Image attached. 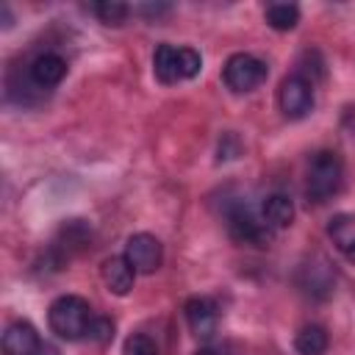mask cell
<instances>
[{
  "instance_id": "1",
  "label": "cell",
  "mask_w": 355,
  "mask_h": 355,
  "mask_svg": "<svg viewBox=\"0 0 355 355\" xmlns=\"http://www.w3.org/2000/svg\"><path fill=\"white\" fill-rule=\"evenodd\" d=\"M92 319H94L92 305H89L83 297H78V294H64V297L53 300V302H50V311H47L50 330H53L58 338H64V341L86 338Z\"/></svg>"
},
{
  "instance_id": "2",
  "label": "cell",
  "mask_w": 355,
  "mask_h": 355,
  "mask_svg": "<svg viewBox=\"0 0 355 355\" xmlns=\"http://www.w3.org/2000/svg\"><path fill=\"white\" fill-rule=\"evenodd\" d=\"M344 183V164L336 153L319 150L308 161V178H305V194L311 202H327L333 194H338Z\"/></svg>"
},
{
  "instance_id": "3",
  "label": "cell",
  "mask_w": 355,
  "mask_h": 355,
  "mask_svg": "<svg viewBox=\"0 0 355 355\" xmlns=\"http://www.w3.org/2000/svg\"><path fill=\"white\" fill-rule=\"evenodd\" d=\"M202 58L194 47H175V44H158L153 53V72L161 83H178L189 80L200 72Z\"/></svg>"
},
{
  "instance_id": "4",
  "label": "cell",
  "mask_w": 355,
  "mask_h": 355,
  "mask_svg": "<svg viewBox=\"0 0 355 355\" xmlns=\"http://www.w3.org/2000/svg\"><path fill=\"white\" fill-rule=\"evenodd\" d=\"M266 75H269L266 64L252 53H233L225 61V69H222L225 86L236 94H247V92L258 89L266 80Z\"/></svg>"
},
{
  "instance_id": "5",
  "label": "cell",
  "mask_w": 355,
  "mask_h": 355,
  "mask_svg": "<svg viewBox=\"0 0 355 355\" xmlns=\"http://www.w3.org/2000/svg\"><path fill=\"white\" fill-rule=\"evenodd\" d=\"M277 105H280L286 119L308 116L313 108V83L308 78H302L300 72L283 78V83L277 89Z\"/></svg>"
},
{
  "instance_id": "6",
  "label": "cell",
  "mask_w": 355,
  "mask_h": 355,
  "mask_svg": "<svg viewBox=\"0 0 355 355\" xmlns=\"http://www.w3.org/2000/svg\"><path fill=\"white\" fill-rule=\"evenodd\" d=\"M227 230L239 244H252V247H266L269 244V225L263 216L258 219L250 205H233L227 211Z\"/></svg>"
},
{
  "instance_id": "7",
  "label": "cell",
  "mask_w": 355,
  "mask_h": 355,
  "mask_svg": "<svg viewBox=\"0 0 355 355\" xmlns=\"http://www.w3.org/2000/svg\"><path fill=\"white\" fill-rule=\"evenodd\" d=\"M125 258L128 263L136 269V275H153L158 266H161V258H164V250H161V241L153 236V233H133L125 244Z\"/></svg>"
},
{
  "instance_id": "8",
  "label": "cell",
  "mask_w": 355,
  "mask_h": 355,
  "mask_svg": "<svg viewBox=\"0 0 355 355\" xmlns=\"http://www.w3.org/2000/svg\"><path fill=\"white\" fill-rule=\"evenodd\" d=\"M31 322H14L3 333V355H50Z\"/></svg>"
},
{
  "instance_id": "9",
  "label": "cell",
  "mask_w": 355,
  "mask_h": 355,
  "mask_svg": "<svg viewBox=\"0 0 355 355\" xmlns=\"http://www.w3.org/2000/svg\"><path fill=\"white\" fill-rule=\"evenodd\" d=\"M183 313H186L189 330H191L197 338H211V336L216 333L219 313H216V305H214L208 297H191V300L183 305Z\"/></svg>"
},
{
  "instance_id": "10",
  "label": "cell",
  "mask_w": 355,
  "mask_h": 355,
  "mask_svg": "<svg viewBox=\"0 0 355 355\" xmlns=\"http://www.w3.org/2000/svg\"><path fill=\"white\" fill-rule=\"evenodd\" d=\"M67 75V61L58 55V53H39L31 67H28V78L33 86L39 89H50V86H58Z\"/></svg>"
},
{
  "instance_id": "11",
  "label": "cell",
  "mask_w": 355,
  "mask_h": 355,
  "mask_svg": "<svg viewBox=\"0 0 355 355\" xmlns=\"http://www.w3.org/2000/svg\"><path fill=\"white\" fill-rule=\"evenodd\" d=\"M100 275H103V283L111 294L116 297H125L130 288H133V280H136V269L128 263L125 255H111L103 261L100 266Z\"/></svg>"
},
{
  "instance_id": "12",
  "label": "cell",
  "mask_w": 355,
  "mask_h": 355,
  "mask_svg": "<svg viewBox=\"0 0 355 355\" xmlns=\"http://www.w3.org/2000/svg\"><path fill=\"white\" fill-rule=\"evenodd\" d=\"M263 222L272 227V230H280V227H288L294 222V202L286 197V194H269L263 200V211H261Z\"/></svg>"
},
{
  "instance_id": "13",
  "label": "cell",
  "mask_w": 355,
  "mask_h": 355,
  "mask_svg": "<svg viewBox=\"0 0 355 355\" xmlns=\"http://www.w3.org/2000/svg\"><path fill=\"white\" fill-rule=\"evenodd\" d=\"M294 349L300 355H324L327 349V330L322 324H305L294 336Z\"/></svg>"
},
{
  "instance_id": "14",
  "label": "cell",
  "mask_w": 355,
  "mask_h": 355,
  "mask_svg": "<svg viewBox=\"0 0 355 355\" xmlns=\"http://www.w3.org/2000/svg\"><path fill=\"white\" fill-rule=\"evenodd\" d=\"M300 275H308V280H300V286H302L305 294H313V297H327V294H330L333 277H330V269H327L324 261H322L319 266L305 263V266L300 269Z\"/></svg>"
},
{
  "instance_id": "15",
  "label": "cell",
  "mask_w": 355,
  "mask_h": 355,
  "mask_svg": "<svg viewBox=\"0 0 355 355\" xmlns=\"http://www.w3.org/2000/svg\"><path fill=\"white\" fill-rule=\"evenodd\" d=\"M263 19L275 31H291L300 22V8L294 3H269L263 11Z\"/></svg>"
},
{
  "instance_id": "16",
  "label": "cell",
  "mask_w": 355,
  "mask_h": 355,
  "mask_svg": "<svg viewBox=\"0 0 355 355\" xmlns=\"http://www.w3.org/2000/svg\"><path fill=\"white\" fill-rule=\"evenodd\" d=\"M327 236L333 239V244L341 252H349L355 247V216H349V214L333 216L330 225H327Z\"/></svg>"
},
{
  "instance_id": "17",
  "label": "cell",
  "mask_w": 355,
  "mask_h": 355,
  "mask_svg": "<svg viewBox=\"0 0 355 355\" xmlns=\"http://www.w3.org/2000/svg\"><path fill=\"white\" fill-rule=\"evenodd\" d=\"M92 11L97 14V19H100L103 25H122V22L128 19V14H130V8H128L125 3H119V0H103V3H94Z\"/></svg>"
},
{
  "instance_id": "18",
  "label": "cell",
  "mask_w": 355,
  "mask_h": 355,
  "mask_svg": "<svg viewBox=\"0 0 355 355\" xmlns=\"http://www.w3.org/2000/svg\"><path fill=\"white\" fill-rule=\"evenodd\" d=\"M122 355H158V347L147 333H130L125 338Z\"/></svg>"
},
{
  "instance_id": "19",
  "label": "cell",
  "mask_w": 355,
  "mask_h": 355,
  "mask_svg": "<svg viewBox=\"0 0 355 355\" xmlns=\"http://www.w3.org/2000/svg\"><path fill=\"white\" fill-rule=\"evenodd\" d=\"M89 341L94 344H108L114 338V322L108 316H94L92 324H89V333H86Z\"/></svg>"
},
{
  "instance_id": "20",
  "label": "cell",
  "mask_w": 355,
  "mask_h": 355,
  "mask_svg": "<svg viewBox=\"0 0 355 355\" xmlns=\"http://www.w3.org/2000/svg\"><path fill=\"white\" fill-rule=\"evenodd\" d=\"M344 255H347V261H352V263H355V247H352L349 252H344Z\"/></svg>"
},
{
  "instance_id": "21",
  "label": "cell",
  "mask_w": 355,
  "mask_h": 355,
  "mask_svg": "<svg viewBox=\"0 0 355 355\" xmlns=\"http://www.w3.org/2000/svg\"><path fill=\"white\" fill-rule=\"evenodd\" d=\"M194 355H216V352H214V349H197Z\"/></svg>"
}]
</instances>
